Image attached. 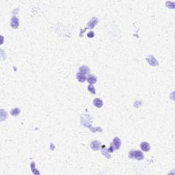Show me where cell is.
Instances as JSON below:
<instances>
[{
  "label": "cell",
  "mask_w": 175,
  "mask_h": 175,
  "mask_svg": "<svg viewBox=\"0 0 175 175\" xmlns=\"http://www.w3.org/2000/svg\"><path fill=\"white\" fill-rule=\"evenodd\" d=\"M90 147H91V148L92 150H97L101 148V143H100V142L97 141V140H94L90 144Z\"/></svg>",
  "instance_id": "cell-3"
},
{
  "label": "cell",
  "mask_w": 175,
  "mask_h": 175,
  "mask_svg": "<svg viewBox=\"0 0 175 175\" xmlns=\"http://www.w3.org/2000/svg\"><path fill=\"white\" fill-rule=\"evenodd\" d=\"M88 90H89L90 92H91L92 94H96L95 88H94V86H93V85H92V84H90V85H89V86H88Z\"/></svg>",
  "instance_id": "cell-14"
},
{
  "label": "cell",
  "mask_w": 175,
  "mask_h": 175,
  "mask_svg": "<svg viewBox=\"0 0 175 175\" xmlns=\"http://www.w3.org/2000/svg\"><path fill=\"white\" fill-rule=\"evenodd\" d=\"M20 113V109L19 108H14L11 111H10V114L13 115L14 116H18Z\"/></svg>",
  "instance_id": "cell-12"
},
{
  "label": "cell",
  "mask_w": 175,
  "mask_h": 175,
  "mask_svg": "<svg viewBox=\"0 0 175 175\" xmlns=\"http://www.w3.org/2000/svg\"><path fill=\"white\" fill-rule=\"evenodd\" d=\"M77 80H79V81H80V82H81V83H83V82H84V81H85L86 80V75H85L84 74L80 73V72L77 74Z\"/></svg>",
  "instance_id": "cell-10"
},
{
  "label": "cell",
  "mask_w": 175,
  "mask_h": 175,
  "mask_svg": "<svg viewBox=\"0 0 175 175\" xmlns=\"http://www.w3.org/2000/svg\"><path fill=\"white\" fill-rule=\"evenodd\" d=\"M93 103H94V105H95L96 108H102V106L103 105V103L102 101V100H101V99H99V98L94 99V101H93Z\"/></svg>",
  "instance_id": "cell-9"
},
{
  "label": "cell",
  "mask_w": 175,
  "mask_h": 175,
  "mask_svg": "<svg viewBox=\"0 0 175 175\" xmlns=\"http://www.w3.org/2000/svg\"><path fill=\"white\" fill-rule=\"evenodd\" d=\"M80 73L86 75V74H89L90 73V69L89 67H87V66H82L80 68Z\"/></svg>",
  "instance_id": "cell-8"
},
{
  "label": "cell",
  "mask_w": 175,
  "mask_h": 175,
  "mask_svg": "<svg viewBox=\"0 0 175 175\" xmlns=\"http://www.w3.org/2000/svg\"><path fill=\"white\" fill-rule=\"evenodd\" d=\"M19 19L16 17V16H13L11 20V23H10V26L13 27V28H17L19 27Z\"/></svg>",
  "instance_id": "cell-4"
},
{
  "label": "cell",
  "mask_w": 175,
  "mask_h": 175,
  "mask_svg": "<svg viewBox=\"0 0 175 175\" xmlns=\"http://www.w3.org/2000/svg\"><path fill=\"white\" fill-rule=\"evenodd\" d=\"M112 147L114 148L115 150L119 149V148L121 145V141L118 137H115L114 139L113 140L112 144H111Z\"/></svg>",
  "instance_id": "cell-2"
},
{
  "label": "cell",
  "mask_w": 175,
  "mask_h": 175,
  "mask_svg": "<svg viewBox=\"0 0 175 175\" xmlns=\"http://www.w3.org/2000/svg\"><path fill=\"white\" fill-rule=\"evenodd\" d=\"M140 147L142 150L144 151H148L150 149V144L148 142H144L142 143H141L140 144Z\"/></svg>",
  "instance_id": "cell-7"
},
{
  "label": "cell",
  "mask_w": 175,
  "mask_h": 175,
  "mask_svg": "<svg viewBox=\"0 0 175 175\" xmlns=\"http://www.w3.org/2000/svg\"><path fill=\"white\" fill-rule=\"evenodd\" d=\"M147 61L148 62V63H149L151 66H153V67H155V66H157V65L158 64V62H157L156 59L153 57V56H152V55H149V56L148 57Z\"/></svg>",
  "instance_id": "cell-5"
},
{
  "label": "cell",
  "mask_w": 175,
  "mask_h": 175,
  "mask_svg": "<svg viewBox=\"0 0 175 175\" xmlns=\"http://www.w3.org/2000/svg\"><path fill=\"white\" fill-rule=\"evenodd\" d=\"M105 145L102 147L101 149H102V153H103V155H104L105 156H106L107 157H108V158H109H109L111 157V156H110V155H108V153H108V151H106V150H105Z\"/></svg>",
  "instance_id": "cell-13"
},
{
  "label": "cell",
  "mask_w": 175,
  "mask_h": 175,
  "mask_svg": "<svg viewBox=\"0 0 175 175\" xmlns=\"http://www.w3.org/2000/svg\"><path fill=\"white\" fill-rule=\"evenodd\" d=\"M88 36L90 37V38H92L94 36V32H90L88 34Z\"/></svg>",
  "instance_id": "cell-15"
},
{
  "label": "cell",
  "mask_w": 175,
  "mask_h": 175,
  "mask_svg": "<svg viewBox=\"0 0 175 175\" xmlns=\"http://www.w3.org/2000/svg\"><path fill=\"white\" fill-rule=\"evenodd\" d=\"M87 81L90 84H94V83H95L96 82V77L94 75H90L88 77V78H87Z\"/></svg>",
  "instance_id": "cell-11"
},
{
  "label": "cell",
  "mask_w": 175,
  "mask_h": 175,
  "mask_svg": "<svg viewBox=\"0 0 175 175\" xmlns=\"http://www.w3.org/2000/svg\"><path fill=\"white\" fill-rule=\"evenodd\" d=\"M97 22H98V19L96 18H92L88 23V28H94V27L97 24Z\"/></svg>",
  "instance_id": "cell-6"
},
{
  "label": "cell",
  "mask_w": 175,
  "mask_h": 175,
  "mask_svg": "<svg viewBox=\"0 0 175 175\" xmlns=\"http://www.w3.org/2000/svg\"><path fill=\"white\" fill-rule=\"evenodd\" d=\"M144 154L140 150H131L129 153V157L130 159H135L137 160H142L144 159Z\"/></svg>",
  "instance_id": "cell-1"
}]
</instances>
